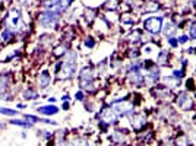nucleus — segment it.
Masks as SVG:
<instances>
[{
    "instance_id": "nucleus-1",
    "label": "nucleus",
    "mask_w": 196,
    "mask_h": 146,
    "mask_svg": "<svg viewBox=\"0 0 196 146\" xmlns=\"http://www.w3.org/2000/svg\"><path fill=\"white\" fill-rule=\"evenodd\" d=\"M75 60H76V53H75V51H70L69 54L66 55L65 61H63V69H62L60 73H59V77L68 79V77L73 76V73H75V66H76Z\"/></svg>"
},
{
    "instance_id": "nucleus-2",
    "label": "nucleus",
    "mask_w": 196,
    "mask_h": 146,
    "mask_svg": "<svg viewBox=\"0 0 196 146\" xmlns=\"http://www.w3.org/2000/svg\"><path fill=\"white\" fill-rule=\"evenodd\" d=\"M40 23L43 25V26H46V28H48V26H53L57 23V20H59V13L57 12H54V10H47V12H43V13H40Z\"/></svg>"
},
{
    "instance_id": "nucleus-3",
    "label": "nucleus",
    "mask_w": 196,
    "mask_h": 146,
    "mask_svg": "<svg viewBox=\"0 0 196 146\" xmlns=\"http://www.w3.org/2000/svg\"><path fill=\"white\" fill-rule=\"evenodd\" d=\"M161 18H149L145 20V23H143V26H145V29H148L149 32H152V34H158L161 31Z\"/></svg>"
},
{
    "instance_id": "nucleus-4",
    "label": "nucleus",
    "mask_w": 196,
    "mask_h": 146,
    "mask_svg": "<svg viewBox=\"0 0 196 146\" xmlns=\"http://www.w3.org/2000/svg\"><path fill=\"white\" fill-rule=\"evenodd\" d=\"M19 18H21V15H19V10L16 9H13L12 12H10V15H9V18H7V29L10 31V29H16V25H18L19 22Z\"/></svg>"
},
{
    "instance_id": "nucleus-5",
    "label": "nucleus",
    "mask_w": 196,
    "mask_h": 146,
    "mask_svg": "<svg viewBox=\"0 0 196 146\" xmlns=\"http://www.w3.org/2000/svg\"><path fill=\"white\" fill-rule=\"evenodd\" d=\"M130 110H132V105L127 104V102H117V104L113 105V111L117 112V114H122V115L130 112Z\"/></svg>"
},
{
    "instance_id": "nucleus-6",
    "label": "nucleus",
    "mask_w": 196,
    "mask_h": 146,
    "mask_svg": "<svg viewBox=\"0 0 196 146\" xmlns=\"http://www.w3.org/2000/svg\"><path fill=\"white\" fill-rule=\"evenodd\" d=\"M177 104L181 107V108H184V110H189V108H192V105H193V102H192V99L186 95V93H181L180 96L177 98Z\"/></svg>"
},
{
    "instance_id": "nucleus-7",
    "label": "nucleus",
    "mask_w": 196,
    "mask_h": 146,
    "mask_svg": "<svg viewBox=\"0 0 196 146\" xmlns=\"http://www.w3.org/2000/svg\"><path fill=\"white\" fill-rule=\"evenodd\" d=\"M130 123H132L133 128L139 130V128H142L143 126H145V117H143L142 114H136V115H133V117H132Z\"/></svg>"
},
{
    "instance_id": "nucleus-8",
    "label": "nucleus",
    "mask_w": 196,
    "mask_h": 146,
    "mask_svg": "<svg viewBox=\"0 0 196 146\" xmlns=\"http://www.w3.org/2000/svg\"><path fill=\"white\" fill-rule=\"evenodd\" d=\"M38 83L41 85V88H47L50 85V74L47 72H43L38 77Z\"/></svg>"
},
{
    "instance_id": "nucleus-9",
    "label": "nucleus",
    "mask_w": 196,
    "mask_h": 146,
    "mask_svg": "<svg viewBox=\"0 0 196 146\" xmlns=\"http://www.w3.org/2000/svg\"><path fill=\"white\" fill-rule=\"evenodd\" d=\"M152 93H154L155 96L164 98V96H168V95H170V91H168L167 88H164V86H160V88H154V89H152Z\"/></svg>"
},
{
    "instance_id": "nucleus-10",
    "label": "nucleus",
    "mask_w": 196,
    "mask_h": 146,
    "mask_svg": "<svg viewBox=\"0 0 196 146\" xmlns=\"http://www.w3.org/2000/svg\"><path fill=\"white\" fill-rule=\"evenodd\" d=\"M59 111L57 107H54V105H48V107H40L38 108V112H41V114H47V115H51V114H56Z\"/></svg>"
},
{
    "instance_id": "nucleus-11",
    "label": "nucleus",
    "mask_w": 196,
    "mask_h": 146,
    "mask_svg": "<svg viewBox=\"0 0 196 146\" xmlns=\"http://www.w3.org/2000/svg\"><path fill=\"white\" fill-rule=\"evenodd\" d=\"M94 74H92V70L91 69H82L81 72V82H88V80H92Z\"/></svg>"
},
{
    "instance_id": "nucleus-12",
    "label": "nucleus",
    "mask_w": 196,
    "mask_h": 146,
    "mask_svg": "<svg viewBox=\"0 0 196 146\" xmlns=\"http://www.w3.org/2000/svg\"><path fill=\"white\" fill-rule=\"evenodd\" d=\"M101 120H106L107 123H114V121H116V114H114V111L106 110V111H104V115H103Z\"/></svg>"
},
{
    "instance_id": "nucleus-13",
    "label": "nucleus",
    "mask_w": 196,
    "mask_h": 146,
    "mask_svg": "<svg viewBox=\"0 0 196 146\" xmlns=\"http://www.w3.org/2000/svg\"><path fill=\"white\" fill-rule=\"evenodd\" d=\"M6 86H7V77L0 74V93L6 89Z\"/></svg>"
},
{
    "instance_id": "nucleus-14",
    "label": "nucleus",
    "mask_w": 196,
    "mask_h": 146,
    "mask_svg": "<svg viewBox=\"0 0 196 146\" xmlns=\"http://www.w3.org/2000/svg\"><path fill=\"white\" fill-rule=\"evenodd\" d=\"M176 143H177V146H189V140L186 136H180V137H177Z\"/></svg>"
},
{
    "instance_id": "nucleus-15",
    "label": "nucleus",
    "mask_w": 196,
    "mask_h": 146,
    "mask_svg": "<svg viewBox=\"0 0 196 146\" xmlns=\"http://www.w3.org/2000/svg\"><path fill=\"white\" fill-rule=\"evenodd\" d=\"M149 77H151L152 80H157V79L160 77V70H158L157 67L151 69V70H149Z\"/></svg>"
},
{
    "instance_id": "nucleus-16",
    "label": "nucleus",
    "mask_w": 196,
    "mask_h": 146,
    "mask_svg": "<svg viewBox=\"0 0 196 146\" xmlns=\"http://www.w3.org/2000/svg\"><path fill=\"white\" fill-rule=\"evenodd\" d=\"M72 146H88V142H87L85 139L79 137V139H75V140H73Z\"/></svg>"
},
{
    "instance_id": "nucleus-17",
    "label": "nucleus",
    "mask_w": 196,
    "mask_h": 146,
    "mask_svg": "<svg viewBox=\"0 0 196 146\" xmlns=\"http://www.w3.org/2000/svg\"><path fill=\"white\" fill-rule=\"evenodd\" d=\"M23 98H25V99H35L37 93L34 91H31V89H29V91H26L25 93H23Z\"/></svg>"
},
{
    "instance_id": "nucleus-18",
    "label": "nucleus",
    "mask_w": 196,
    "mask_h": 146,
    "mask_svg": "<svg viewBox=\"0 0 196 146\" xmlns=\"http://www.w3.org/2000/svg\"><path fill=\"white\" fill-rule=\"evenodd\" d=\"M0 114H4V115H16V111H15V110L0 108Z\"/></svg>"
},
{
    "instance_id": "nucleus-19",
    "label": "nucleus",
    "mask_w": 196,
    "mask_h": 146,
    "mask_svg": "<svg viewBox=\"0 0 196 146\" xmlns=\"http://www.w3.org/2000/svg\"><path fill=\"white\" fill-rule=\"evenodd\" d=\"M167 57H168V53L167 51H161V54H160V57H158V61L160 63H167Z\"/></svg>"
},
{
    "instance_id": "nucleus-20",
    "label": "nucleus",
    "mask_w": 196,
    "mask_h": 146,
    "mask_svg": "<svg viewBox=\"0 0 196 146\" xmlns=\"http://www.w3.org/2000/svg\"><path fill=\"white\" fill-rule=\"evenodd\" d=\"M12 124H18V126H23V127H31V123H28V121H21V120H13Z\"/></svg>"
},
{
    "instance_id": "nucleus-21",
    "label": "nucleus",
    "mask_w": 196,
    "mask_h": 146,
    "mask_svg": "<svg viewBox=\"0 0 196 146\" xmlns=\"http://www.w3.org/2000/svg\"><path fill=\"white\" fill-rule=\"evenodd\" d=\"M139 36H141V34H139V31H135L133 34H130V36H129V39H130V41H133V42H136V41H139Z\"/></svg>"
},
{
    "instance_id": "nucleus-22",
    "label": "nucleus",
    "mask_w": 196,
    "mask_h": 146,
    "mask_svg": "<svg viewBox=\"0 0 196 146\" xmlns=\"http://www.w3.org/2000/svg\"><path fill=\"white\" fill-rule=\"evenodd\" d=\"M173 31H174V26H173L171 23H167V25H165V28H164V34H165V35H168V34H171Z\"/></svg>"
},
{
    "instance_id": "nucleus-23",
    "label": "nucleus",
    "mask_w": 196,
    "mask_h": 146,
    "mask_svg": "<svg viewBox=\"0 0 196 146\" xmlns=\"http://www.w3.org/2000/svg\"><path fill=\"white\" fill-rule=\"evenodd\" d=\"M117 6H119L117 0H108V1H107V7H108V9H116Z\"/></svg>"
},
{
    "instance_id": "nucleus-24",
    "label": "nucleus",
    "mask_w": 196,
    "mask_h": 146,
    "mask_svg": "<svg viewBox=\"0 0 196 146\" xmlns=\"http://www.w3.org/2000/svg\"><path fill=\"white\" fill-rule=\"evenodd\" d=\"M157 9H158V4H157V3H151L149 6H146V7H145V10H146V12H149V10H157Z\"/></svg>"
},
{
    "instance_id": "nucleus-25",
    "label": "nucleus",
    "mask_w": 196,
    "mask_h": 146,
    "mask_svg": "<svg viewBox=\"0 0 196 146\" xmlns=\"http://www.w3.org/2000/svg\"><path fill=\"white\" fill-rule=\"evenodd\" d=\"M3 39H4V41H7V39H10V36H12V32H10V31H9V29H6V31H4V32H3Z\"/></svg>"
},
{
    "instance_id": "nucleus-26",
    "label": "nucleus",
    "mask_w": 196,
    "mask_h": 146,
    "mask_svg": "<svg viewBox=\"0 0 196 146\" xmlns=\"http://www.w3.org/2000/svg\"><path fill=\"white\" fill-rule=\"evenodd\" d=\"M63 53H65V47H57L56 51H54V54L56 55H62Z\"/></svg>"
},
{
    "instance_id": "nucleus-27",
    "label": "nucleus",
    "mask_w": 196,
    "mask_h": 146,
    "mask_svg": "<svg viewBox=\"0 0 196 146\" xmlns=\"http://www.w3.org/2000/svg\"><path fill=\"white\" fill-rule=\"evenodd\" d=\"M190 35H192V38H196V23L193 26H190Z\"/></svg>"
},
{
    "instance_id": "nucleus-28",
    "label": "nucleus",
    "mask_w": 196,
    "mask_h": 146,
    "mask_svg": "<svg viewBox=\"0 0 196 146\" xmlns=\"http://www.w3.org/2000/svg\"><path fill=\"white\" fill-rule=\"evenodd\" d=\"M168 42H170L171 47H176V45H177V41H176L174 38H168Z\"/></svg>"
},
{
    "instance_id": "nucleus-29",
    "label": "nucleus",
    "mask_w": 196,
    "mask_h": 146,
    "mask_svg": "<svg viewBox=\"0 0 196 146\" xmlns=\"http://www.w3.org/2000/svg\"><path fill=\"white\" fill-rule=\"evenodd\" d=\"M85 45H87V47H94V39H91V38L87 39V41H85Z\"/></svg>"
},
{
    "instance_id": "nucleus-30",
    "label": "nucleus",
    "mask_w": 196,
    "mask_h": 146,
    "mask_svg": "<svg viewBox=\"0 0 196 146\" xmlns=\"http://www.w3.org/2000/svg\"><path fill=\"white\" fill-rule=\"evenodd\" d=\"M183 74H184L183 70H176L174 72V77H183Z\"/></svg>"
},
{
    "instance_id": "nucleus-31",
    "label": "nucleus",
    "mask_w": 196,
    "mask_h": 146,
    "mask_svg": "<svg viewBox=\"0 0 196 146\" xmlns=\"http://www.w3.org/2000/svg\"><path fill=\"white\" fill-rule=\"evenodd\" d=\"M26 120H31V121H40V118H37V117H34V115H26Z\"/></svg>"
},
{
    "instance_id": "nucleus-32",
    "label": "nucleus",
    "mask_w": 196,
    "mask_h": 146,
    "mask_svg": "<svg viewBox=\"0 0 196 146\" xmlns=\"http://www.w3.org/2000/svg\"><path fill=\"white\" fill-rule=\"evenodd\" d=\"M178 41H180V42H181V44H184V42H186V41H187V36H186V35L180 36V38H178Z\"/></svg>"
},
{
    "instance_id": "nucleus-33",
    "label": "nucleus",
    "mask_w": 196,
    "mask_h": 146,
    "mask_svg": "<svg viewBox=\"0 0 196 146\" xmlns=\"http://www.w3.org/2000/svg\"><path fill=\"white\" fill-rule=\"evenodd\" d=\"M82 98H84V93L82 92H78L76 93V99H82Z\"/></svg>"
},
{
    "instance_id": "nucleus-34",
    "label": "nucleus",
    "mask_w": 196,
    "mask_h": 146,
    "mask_svg": "<svg viewBox=\"0 0 196 146\" xmlns=\"http://www.w3.org/2000/svg\"><path fill=\"white\" fill-rule=\"evenodd\" d=\"M187 88H193V80H187Z\"/></svg>"
},
{
    "instance_id": "nucleus-35",
    "label": "nucleus",
    "mask_w": 196,
    "mask_h": 146,
    "mask_svg": "<svg viewBox=\"0 0 196 146\" xmlns=\"http://www.w3.org/2000/svg\"><path fill=\"white\" fill-rule=\"evenodd\" d=\"M1 127H3V124H1V123H0V128H1Z\"/></svg>"
}]
</instances>
